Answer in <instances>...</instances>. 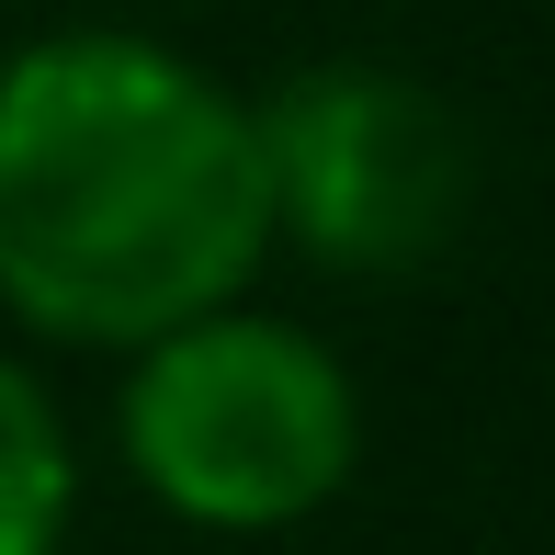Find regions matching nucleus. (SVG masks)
Listing matches in <instances>:
<instances>
[{
  "label": "nucleus",
  "mask_w": 555,
  "mask_h": 555,
  "mask_svg": "<svg viewBox=\"0 0 555 555\" xmlns=\"http://www.w3.org/2000/svg\"><path fill=\"white\" fill-rule=\"evenodd\" d=\"M114 453L147 511L182 533L261 544L318 521L363 465V386L318 330L272 307L182 318L147 351H125L114 386Z\"/></svg>",
  "instance_id": "nucleus-2"
},
{
  "label": "nucleus",
  "mask_w": 555,
  "mask_h": 555,
  "mask_svg": "<svg viewBox=\"0 0 555 555\" xmlns=\"http://www.w3.org/2000/svg\"><path fill=\"white\" fill-rule=\"evenodd\" d=\"M272 193V249L340 284H409L476 216V137L431 80L374 57H318L249 91Z\"/></svg>",
  "instance_id": "nucleus-3"
},
{
  "label": "nucleus",
  "mask_w": 555,
  "mask_h": 555,
  "mask_svg": "<svg viewBox=\"0 0 555 555\" xmlns=\"http://www.w3.org/2000/svg\"><path fill=\"white\" fill-rule=\"evenodd\" d=\"M272 193L249 91L137 23H57L0 57V318L46 351H147L249 307Z\"/></svg>",
  "instance_id": "nucleus-1"
},
{
  "label": "nucleus",
  "mask_w": 555,
  "mask_h": 555,
  "mask_svg": "<svg viewBox=\"0 0 555 555\" xmlns=\"http://www.w3.org/2000/svg\"><path fill=\"white\" fill-rule=\"evenodd\" d=\"M80 521V442L68 409L12 340H0V555H57Z\"/></svg>",
  "instance_id": "nucleus-4"
}]
</instances>
